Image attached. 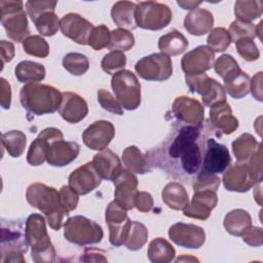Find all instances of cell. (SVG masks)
Returning <instances> with one entry per match:
<instances>
[{"mask_svg": "<svg viewBox=\"0 0 263 263\" xmlns=\"http://www.w3.org/2000/svg\"><path fill=\"white\" fill-rule=\"evenodd\" d=\"M219 134L209 122L188 125L177 122L165 140L146 153L150 165L156 166L170 177L189 181L196 178L202 163L206 140Z\"/></svg>", "mask_w": 263, "mask_h": 263, "instance_id": "obj_1", "label": "cell"}, {"mask_svg": "<svg viewBox=\"0 0 263 263\" xmlns=\"http://www.w3.org/2000/svg\"><path fill=\"white\" fill-rule=\"evenodd\" d=\"M26 199L31 206L38 209L46 216L53 230H60L65 217L70 213L62 202L60 191L42 183L31 184L26 191Z\"/></svg>", "mask_w": 263, "mask_h": 263, "instance_id": "obj_2", "label": "cell"}, {"mask_svg": "<svg viewBox=\"0 0 263 263\" xmlns=\"http://www.w3.org/2000/svg\"><path fill=\"white\" fill-rule=\"evenodd\" d=\"M20 101L29 113L44 115L59 110L62 93L51 85L38 82L27 83L21 88Z\"/></svg>", "mask_w": 263, "mask_h": 263, "instance_id": "obj_3", "label": "cell"}, {"mask_svg": "<svg viewBox=\"0 0 263 263\" xmlns=\"http://www.w3.org/2000/svg\"><path fill=\"white\" fill-rule=\"evenodd\" d=\"M1 262H25L23 255L28 251L26 225L21 221L1 222Z\"/></svg>", "mask_w": 263, "mask_h": 263, "instance_id": "obj_4", "label": "cell"}, {"mask_svg": "<svg viewBox=\"0 0 263 263\" xmlns=\"http://www.w3.org/2000/svg\"><path fill=\"white\" fill-rule=\"evenodd\" d=\"M26 236L32 248L34 262H53L55 250L47 233L45 220L40 214H32L26 220Z\"/></svg>", "mask_w": 263, "mask_h": 263, "instance_id": "obj_5", "label": "cell"}, {"mask_svg": "<svg viewBox=\"0 0 263 263\" xmlns=\"http://www.w3.org/2000/svg\"><path fill=\"white\" fill-rule=\"evenodd\" d=\"M1 24L7 36L16 42H24L30 36L24 3L18 0H1Z\"/></svg>", "mask_w": 263, "mask_h": 263, "instance_id": "obj_6", "label": "cell"}, {"mask_svg": "<svg viewBox=\"0 0 263 263\" xmlns=\"http://www.w3.org/2000/svg\"><path fill=\"white\" fill-rule=\"evenodd\" d=\"M111 86L117 102L125 110H136L141 104V84L137 76L129 70L115 73Z\"/></svg>", "mask_w": 263, "mask_h": 263, "instance_id": "obj_7", "label": "cell"}, {"mask_svg": "<svg viewBox=\"0 0 263 263\" xmlns=\"http://www.w3.org/2000/svg\"><path fill=\"white\" fill-rule=\"evenodd\" d=\"M102 227L84 216L69 218L64 225V236L71 243L86 246L98 243L103 238Z\"/></svg>", "mask_w": 263, "mask_h": 263, "instance_id": "obj_8", "label": "cell"}, {"mask_svg": "<svg viewBox=\"0 0 263 263\" xmlns=\"http://www.w3.org/2000/svg\"><path fill=\"white\" fill-rule=\"evenodd\" d=\"M136 25L146 30H160L166 27L172 20L170 7L163 3L154 1H142L137 3L135 12Z\"/></svg>", "mask_w": 263, "mask_h": 263, "instance_id": "obj_9", "label": "cell"}, {"mask_svg": "<svg viewBox=\"0 0 263 263\" xmlns=\"http://www.w3.org/2000/svg\"><path fill=\"white\" fill-rule=\"evenodd\" d=\"M135 70L145 80L164 81L173 74V64L168 55L162 52L152 53L139 60Z\"/></svg>", "mask_w": 263, "mask_h": 263, "instance_id": "obj_10", "label": "cell"}, {"mask_svg": "<svg viewBox=\"0 0 263 263\" xmlns=\"http://www.w3.org/2000/svg\"><path fill=\"white\" fill-rule=\"evenodd\" d=\"M231 163V157L228 148L217 142L215 138L210 137L203 153L201 167L197 175H216L224 173Z\"/></svg>", "mask_w": 263, "mask_h": 263, "instance_id": "obj_11", "label": "cell"}, {"mask_svg": "<svg viewBox=\"0 0 263 263\" xmlns=\"http://www.w3.org/2000/svg\"><path fill=\"white\" fill-rule=\"evenodd\" d=\"M261 181L262 177L256 173L249 161L233 164L223 177L224 187L229 191L235 192H246Z\"/></svg>", "mask_w": 263, "mask_h": 263, "instance_id": "obj_12", "label": "cell"}, {"mask_svg": "<svg viewBox=\"0 0 263 263\" xmlns=\"http://www.w3.org/2000/svg\"><path fill=\"white\" fill-rule=\"evenodd\" d=\"M186 83L191 92H197L201 96L202 102L206 107H212L217 103L226 101L224 87L205 73L186 76Z\"/></svg>", "mask_w": 263, "mask_h": 263, "instance_id": "obj_13", "label": "cell"}, {"mask_svg": "<svg viewBox=\"0 0 263 263\" xmlns=\"http://www.w3.org/2000/svg\"><path fill=\"white\" fill-rule=\"evenodd\" d=\"M105 219L109 227V240L111 245L115 247L124 245L132 223L126 215V211L113 200L106 209Z\"/></svg>", "mask_w": 263, "mask_h": 263, "instance_id": "obj_14", "label": "cell"}, {"mask_svg": "<svg viewBox=\"0 0 263 263\" xmlns=\"http://www.w3.org/2000/svg\"><path fill=\"white\" fill-rule=\"evenodd\" d=\"M215 52L206 45H199L187 52L181 60V67L186 76L205 73L214 66Z\"/></svg>", "mask_w": 263, "mask_h": 263, "instance_id": "obj_15", "label": "cell"}, {"mask_svg": "<svg viewBox=\"0 0 263 263\" xmlns=\"http://www.w3.org/2000/svg\"><path fill=\"white\" fill-rule=\"evenodd\" d=\"M171 113L177 122L188 125H200L204 121L203 107L201 104L188 97H178L172 106Z\"/></svg>", "mask_w": 263, "mask_h": 263, "instance_id": "obj_16", "label": "cell"}, {"mask_svg": "<svg viewBox=\"0 0 263 263\" xmlns=\"http://www.w3.org/2000/svg\"><path fill=\"white\" fill-rule=\"evenodd\" d=\"M93 25L77 13H68L60 20V29L66 37L81 45H88Z\"/></svg>", "mask_w": 263, "mask_h": 263, "instance_id": "obj_17", "label": "cell"}, {"mask_svg": "<svg viewBox=\"0 0 263 263\" xmlns=\"http://www.w3.org/2000/svg\"><path fill=\"white\" fill-rule=\"evenodd\" d=\"M102 178L96 170L92 161L86 162L71 173L69 187L78 195H85L100 186Z\"/></svg>", "mask_w": 263, "mask_h": 263, "instance_id": "obj_18", "label": "cell"}, {"mask_svg": "<svg viewBox=\"0 0 263 263\" xmlns=\"http://www.w3.org/2000/svg\"><path fill=\"white\" fill-rule=\"evenodd\" d=\"M113 183L115 185L114 201L125 211L132 210L135 206V197L138 193L137 177L132 172L122 170Z\"/></svg>", "mask_w": 263, "mask_h": 263, "instance_id": "obj_19", "label": "cell"}, {"mask_svg": "<svg viewBox=\"0 0 263 263\" xmlns=\"http://www.w3.org/2000/svg\"><path fill=\"white\" fill-rule=\"evenodd\" d=\"M168 236L176 245L188 249H198L205 241V233L201 227L182 222L170 227Z\"/></svg>", "mask_w": 263, "mask_h": 263, "instance_id": "obj_20", "label": "cell"}, {"mask_svg": "<svg viewBox=\"0 0 263 263\" xmlns=\"http://www.w3.org/2000/svg\"><path fill=\"white\" fill-rule=\"evenodd\" d=\"M114 135L115 128L110 121L98 120L83 132L82 140L89 149L102 151L108 147Z\"/></svg>", "mask_w": 263, "mask_h": 263, "instance_id": "obj_21", "label": "cell"}, {"mask_svg": "<svg viewBox=\"0 0 263 263\" xmlns=\"http://www.w3.org/2000/svg\"><path fill=\"white\" fill-rule=\"evenodd\" d=\"M64 139L62 132L55 127H47L41 130L38 137L30 145L27 161L29 164L37 166L45 161V153L50 144L55 141Z\"/></svg>", "mask_w": 263, "mask_h": 263, "instance_id": "obj_22", "label": "cell"}, {"mask_svg": "<svg viewBox=\"0 0 263 263\" xmlns=\"http://www.w3.org/2000/svg\"><path fill=\"white\" fill-rule=\"evenodd\" d=\"M79 151L80 147L76 142L55 140L46 150L45 160L52 166H65L76 159Z\"/></svg>", "mask_w": 263, "mask_h": 263, "instance_id": "obj_23", "label": "cell"}, {"mask_svg": "<svg viewBox=\"0 0 263 263\" xmlns=\"http://www.w3.org/2000/svg\"><path fill=\"white\" fill-rule=\"evenodd\" d=\"M88 107L85 100L79 95L71 91L62 92V102L59 113L69 123H78L85 118Z\"/></svg>", "mask_w": 263, "mask_h": 263, "instance_id": "obj_24", "label": "cell"}, {"mask_svg": "<svg viewBox=\"0 0 263 263\" xmlns=\"http://www.w3.org/2000/svg\"><path fill=\"white\" fill-rule=\"evenodd\" d=\"M218 197L216 191L212 190H202L194 192L191 202L183 210V213L186 217L206 220L212 210L217 205Z\"/></svg>", "mask_w": 263, "mask_h": 263, "instance_id": "obj_25", "label": "cell"}, {"mask_svg": "<svg viewBox=\"0 0 263 263\" xmlns=\"http://www.w3.org/2000/svg\"><path fill=\"white\" fill-rule=\"evenodd\" d=\"M209 122L216 130L225 135L232 134L238 127V120L232 115L231 108L226 101L211 107Z\"/></svg>", "mask_w": 263, "mask_h": 263, "instance_id": "obj_26", "label": "cell"}, {"mask_svg": "<svg viewBox=\"0 0 263 263\" xmlns=\"http://www.w3.org/2000/svg\"><path fill=\"white\" fill-rule=\"evenodd\" d=\"M92 163L102 179L113 181L123 170L120 159L110 149H104L93 156Z\"/></svg>", "mask_w": 263, "mask_h": 263, "instance_id": "obj_27", "label": "cell"}, {"mask_svg": "<svg viewBox=\"0 0 263 263\" xmlns=\"http://www.w3.org/2000/svg\"><path fill=\"white\" fill-rule=\"evenodd\" d=\"M214 25V16L211 11L203 8H195L187 13L184 20L185 29L194 36H201L210 32Z\"/></svg>", "mask_w": 263, "mask_h": 263, "instance_id": "obj_28", "label": "cell"}, {"mask_svg": "<svg viewBox=\"0 0 263 263\" xmlns=\"http://www.w3.org/2000/svg\"><path fill=\"white\" fill-rule=\"evenodd\" d=\"M137 4L130 1H118L114 3L111 9V16L113 22L124 30L136 29V12Z\"/></svg>", "mask_w": 263, "mask_h": 263, "instance_id": "obj_29", "label": "cell"}, {"mask_svg": "<svg viewBox=\"0 0 263 263\" xmlns=\"http://www.w3.org/2000/svg\"><path fill=\"white\" fill-rule=\"evenodd\" d=\"M162 200L170 209L175 211H183L189 204L188 194L178 182H171L163 188Z\"/></svg>", "mask_w": 263, "mask_h": 263, "instance_id": "obj_30", "label": "cell"}, {"mask_svg": "<svg viewBox=\"0 0 263 263\" xmlns=\"http://www.w3.org/2000/svg\"><path fill=\"white\" fill-rule=\"evenodd\" d=\"M250 76L240 69L224 78V87L233 99H241L250 92Z\"/></svg>", "mask_w": 263, "mask_h": 263, "instance_id": "obj_31", "label": "cell"}, {"mask_svg": "<svg viewBox=\"0 0 263 263\" xmlns=\"http://www.w3.org/2000/svg\"><path fill=\"white\" fill-rule=\"evenodd\" d=\"M251 216L245 210H232L224 218V227L226 231L234 236H241L251 226Z\"/></svg>", "mask_w": 263, "mask_h": 263, "instance_id": "obj_32", "label": "cell"}, {"mask_svg": "<svg viewBox=\"0 0 263 263\" xmlns=\"http://www.w3.org/2000/svg\"><path fill=\"white\" fill-rule=\"evenodd\" d=\"M188 41L185 36L177 30L162 35L158 40V48L166 55H178L187 49Z\"/></svg>", "mask_w": 263, "mask_h": 263, "instance_id": "obj_33", "label": "cell"}, {"mask_svg": "<svg viewBox=\"0 0 263 263\" xmlns=\"http://www.w3.org/2000/svg\"><path fill=\"white\" fill-rule=\"evenodd\" d=\"M122 161L125 170L133 174H145L150 171L149 161L140 149L136 146H129L122 152Z\"/></svg>", "mask_w": 263, "mask_h": 263, "instance_id": "obj_34", "label": "cell"}, {"mask_svg": "<svg viewBox=\"0 0 263 263\" xmlns=\"http://www.w3.org/2000/svg\"><path fill=\"white\" fill-rule=\"evenodd\" d=\"M261 144L250 134H242L232 142V151L238 162H248L260 148Z\"/></svg>", "mask_w": 263, "mask_h": 263, "instance_id": "obj_35", "label": "cell"}, {"mask_svg": "<svg viewBox=\"0 0 263 263\" xmlns=\"http://www.w3.org/2000/svg\"><path fill=\"white\" fill-rule=\"evenodd\" d=\"M14 73L20 82L33 83L44 79L45 68L43 65L32 61H22L16 65Z\"/></svg>", "mask_w": 263, "mask_h": 263, "instance_id": "obj_36", "label": "cell"}, {"mask_svg": "<svg viewBox=\"0 0 263 263\" xmlns=\"http://www.w3.org/2000/svg\"><path fill=\"white\" fill-rule=\"evenodd\" d=\"M148 258L154 263H167L174 260L176 251L173 246L162 237L154 238L148 248Z\"/></svg>", "mask_w": 263, "mask_h": 263, "instance_id": "obj_37", "label": "cell"}, {"mask_svg": "<svg viewBox=\"0 0 263 263\" xmlns=\"http://www.w3.org/2000/svg\"><path fill=\"white\" fill-rule=\"evenodd\" d=\"M263 3L259 0H238L234 5V13L237 21L251 23L261 16Z\"/></svg>", "mask_w": 263, "mask_h": 263, "instance_id": "obj_38", "label": "cell"}, {"mask_svg": "<svg viewBox=\"0 0 263 263\" xmlns=\"http://www.w3.org/2000/svg\"><path fill=\"white\" fill-rule=\"evenodd\" d=\"M2 146L11 157H20L26 148V136L21 130H9L1 137Z\"/></svg>", "mask_w": 263, "mask_h": 263, "instance_id": "obj_39", "label": "cell"}, {"mask_svg": "<svg viewBox=\"0 0 263 263\" xmlns=\"http://www.w3.org/2000/svg\"><path fill=\"white\" fill-rule=\"evenodd\" d=\"M148 238V230L144 224L138 221H132L127 237L124 241V246L130 251L140 250Z\"/></svg>", "mask_w": 263, "mask_h": 263, "instance_id": "obj_40", "label": "cell"}, {"mask_svg": "<svg viewBox=\"0 0 263 263\" xmlns=\"http://www.w3.org/2000/svg\"><path fill=\"white\" fill-rule=\"evenodd\" d=\"M135 44L134 35L124 29H116L110 32V42L108 49L111 51H126Z\"/></svg>", "mask_w": 263, "mask_h": 263, "instance_id": "obj_41", "label": "cell"}, {"mask_svg": "<svg viewBox=\"0 0 263 263\" xmlns=\"http://www.w3.org/2000/svg\"><path fill=\"white\" fill-rule=\"evenodd\" d=\"M63 67L72 75L80 76L88 70L89 62L82 53L69 52L63 59Z\"/></svg>", "mask_w": 263, "mask_h": 263, "instance_id": "obj_42", "label": "cell"}, {"mask_svg": "<svg viewBox=\"0 0 263 263\" xmlns=\"http://www.w3.org/2000/svg\"><path fill=\"white\" fill-rule=\"evenodd\" d=\"M34 24L37 31L43 36L54 35L60 27V21L54 11H46L40 14Z\"/></svg>", "mask_w": 263, "mask_h": 263, "instance_id": "obj_43", "label": "cell"}, {"mask_svg": "<svg viewBox=\"0 0 263 263\" xmlns=\"http://www.w3.org/2000/svg\"><path fill=\"white\" fill-rule=\"evenodd\" d=\"M228 34L233 42H237L240 39H253L257 36V27L253 23H245L236 20L229 26Z\"/></svg>", "mask_w": 263, "mask_h": 263, "instance_id": "obj_44", "label": "cell"}, {"mask_svg": "<svg viewBox=\"0 0 263 263\" xmlns=\"http://www.w3.org/2000/svg\"><path fill=\"white\" fill-rule=\"evenodd\" d=\"M25 52L37 58H46L49 53L48 43L39 35L29 36L23 42Z\"/></svg>", "mask_w": 263, "mask_h": 263, "instance_id": "obj_45", "label": "cell"}, {"mask_svg": "<svg viewBox=\"0 0 263 263\" xmlns=\"http://www.w3.org/2000/svg\"><path fill=\"white\" fill-rule=\"evenodd\" d=\"M208 45L215 52H221L228 48L231 43L228 31L225 28H215L208 36Z\"/></svg>", "mask_w": 263, "mask_h": 263, "instance_id": "obj_46", "label": "cell"}, {"mask_svg": "<svg viewBox=\"0 0 263 263\" xmlns=\"http://www.w3.org/2000/svg\"><path fill=\"white\" fill-rule=\"evenodd\" d=\"M126 64V57L122 51H110L101 62L102 69L110 75L121 71Z\"/></svg>", "mask_w": 263, "mask_h": 263, "instance_id": "obj_47", "label": "cell"}, {"mask_svg": "<svg viewBox=\"0 0 263 263\" xmlns=\"http://www.w3.org/2000/svg\"><path fill=\"white\" fill-rule=\"evenodd\" d=\"M110 42V31L107 26L100 25L98 27H95L89 40L88 45H90L95 50H101L104 47H108V44Z\"/></svg>", "mask_w": 263, "mask_h": 263, "instance_id": "obj_48", "label": "cell"}, {"mask_svg": "<svg viewBox=\"0 0 263 263\" xmlns=\"http://www.w3.org/2000/svg\"><path fill=\"white\" fill-rule=\"evenodd\" d=\"M214 68L216 73L223 79L239 70L238 64L230 54H223L219 57L214 64Z\"/></svg>", "mask_w": 263, "mask_h": 263, "instance_id": "obj_49", "label": "cell"}, {"mask_svg": "<svg viewBox=\"0 0 263 263\" xmlns=\"http://www.w3.org/2000/svg\"><path fill=\"white\" fill-rule=\"evenodd\" d=\"M237 53L246 61L253 62L259 59L260 52L253 39H240L235 42Z\"/></svg>", "mask_w": 263, "mask_h": 263, "instance_id": "obj_50", "label": "cell"}, {"mask_svg": "<svg viewBox=\"0 0 263 263\" xmlns=\"http://www.w3.org/2000/svg\"><path fill=\"white\" fill-rule=\"evenodd\" d=\"M57 3V1H27L26 9L34 23L40 14L46 11H54Z\"/></svg>", "mask_w": 263, "mask_h": 263, "instance_id": "obj_51", "label": "cell"}, {"mask_svg": "<svg viewBox=\"0 0 263 263\" xmlns=\"http://www.w3.org/2000/svg\"><path fill=\"white\" fill-rule=\"evenodd\" d=\"M98 102L101 105V107L111 113L122 115L123 110L120 104L115 100V98L106 89H100L98 90Z\"/></svg>", "mask_w": 263, "mask_h": 263, "instance_id": "obj_52", "label": "cell"}, {"mask_svg": "<svg viewBox=\"0 0 263 263\" xmlns=\"http://www.w3.org/2000/svg\"><path fill=\"white\" fill-rule=\"evenodd\" d=\"M219 185H220V178L217 177L216 175L199 174L195 178L193 189H194V192L202 191V190L217 191Z\"/></svg>", "mask_w": 263, "mask_h": 263, "instance_id": "obj_53", "label": "cell"}, {"mask_svg": "<svg viewBox=\"0 0 263 263\" xmlns=\"http://www.w3.org/2000/svg\"><path fill=\"white\" fill-rule=\"evenodd\" d=\"M241 236L243 241L251 247H260L263 242V231L260 227L250 226Z\"/></svg>", "mask_w": 263, "mask_h": 263, "instance_id": "obj_54", "label": "cell"}, {"mask_svg": "<svg viewBox=\"0 0 263 263\" xmlns=\"http://www.w3.org/2000/svg\"><path fill=\"white\" fill-rule=\"evenodd\" d=\"M61 199L65 208L71 212L77 208L78 203V194L74 192L69 186H63L60 190Z\"/></svg>", "mask_w": 263, "mask_h": 263, "instance_id": "obj_55", "label": "cell"}, {"mask_svg": "<svg viewBox=\"0 0 263 263\" xmlns=\"http://www.w3.org/2000/svg\"><path fill=\"white\" fill-rule=\"evenodd\" d=\"M135 206L142 213H147L153 208V198L150 193L141 191L135 197Z\"/></svg>", "mask_w": 263, "mask_h": 263, "instance_id": "obj_56", "label": "cell"}, {"mask_svg": "<svg viewBox=\"0 0 263 263\" xmlns=\"http://www.w3.org/2000/svg\"><path fill=\"white\" fill-rule=\"evenodd\" d=\"M105 252L98 249L88 248L84 251L83 256L80 258L83 262H107Z\"/></svg>", "mask_w": 263, "mask_h": 263, "instance_id": "obj_57", "label": "cell"}, {"mask_svg": "<svg viewBox=\"0 0 263 263\" xmlns=\"http://www.w3.org/2000/svg\"><path fill=\"white\" fill-rule=\"evenodd\" d=\"M1 85H0V97H1V106L3 109H9L10 102H11V88L10 84L4 79L1 78Z\"/></svg>", "mask_w": 263, "mask_h": 263, "instance_id": "obj_58", "label": "cell"}, {"mask_svg": "<svg viewBox=\"0 0 263 263\" xmlns=\"http://www.w3.org/2000/svg\"><path fill=\"white\" fill-rule=\"evenodd\" d=\"M250 90L255 99L262 102V72H258L253 77L250 84Z\"/></svg>", "mask_w": 263, "mask_h": 263, "instance_id": "obj_59", "label": "cell"}, {"mask_svg": "<svg viewBox=\"0 0 263 263\" xmlns=\"http://www.w3.org/2000/svg\"><path fill=\"white\" fill-rule=\"evenodd\" d=\"M0 50H1V60L2 65H4L7 62H10L14 57V46L11 42L1 40L0 41Z\"/></svg>", "mask_w": 263, "mask_h": 263, "instance_id": "obj_60", "label": "cell"}, {"mask_svg": "<svg viewBox=\"0 0 263 263\" xmlns=\"http://www.w3.org/2000/svg\"><path fill=\"white\" fill-rule=\"evenodd\" d=\"M177 3L183 9H191V10L197 8V6L201 4V2H197V1H178Z\"/></svg>", "mask_w": 263, "mask_h": 263, "instance_id": "obj_61", "label": "cell"}]
</instances>
